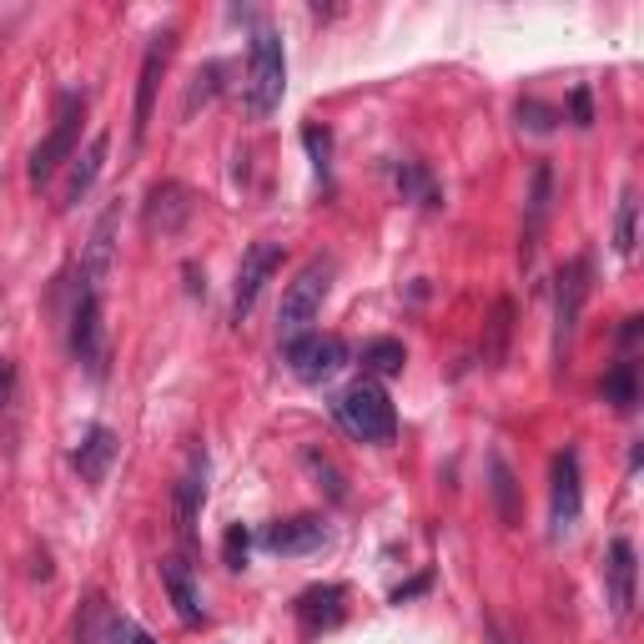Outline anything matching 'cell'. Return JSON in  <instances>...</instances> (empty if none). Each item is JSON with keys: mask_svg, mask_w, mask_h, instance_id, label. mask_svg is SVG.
<instances>
[{"mask_svg": "<svg viewBox=\"0 0 644 644\" xmlns=\"http://www.w3.org/2000/svg\"><path fill=\"white\" fill-rule=\"evenodd\" d=\"M333 418H338V428L348 438H358V444H393L398 438V413H393V398L383 393L378 378H358L348 383V388L333 398Z\"/></svg>", "mask_w": 644, "mask_h": 644, "instance_id": "obj_1", "label": "cell"}, {"mask_svg": "<svg viewBox=\"0 0 644 644\" xmlns=\"http://www.w3.org/2000/svg\"><path fill=\"white\" fill-rule=\"evenodd\" d=\"M287 96V56H283V36L273 26H257L252 46H247V81H242V106L247 117L262 121L273 117Z\"/></svg>", "mask_w": 644, "mask_h": 644, "instance_id": "obj_2", "label": "cell"}, {"mask_svg": "<svg viewBox=\"0 0 644 644\" xmlns=\"http://www.w3.org/2000/svg\"><path fill=\"white\" fill-rule=\"evenodd\" d=\"M328 287H333V262H328V257L307 262L303 273L293 277V287L283 293V307H277V333H283V343L313 333L317 313H323V303H328Z\"/></svg>", "mask_w": 644, "mask_h": 644, "instance_id": "obj_3", "label": "cell"}, {"mask_svg": "<svg viewBox=\"0 0 644 644\" xmlns=\"http://www.w3.org/2000/svg\"><path fill=\"white\" fill-rule=\"evenodd\" d=\"M589 277H594L589 257L564 262L559 277H554V368H569L574 333H579V313H584V297H589Z\"/></svg>", "mask_w": 644, "mask_h": 644, "instance_id": "obj_4", "label": "cell"}, {"mask_svg": "<svg viewBox=\"0 0 644 644\" xmlns=\"http://www.w3.org/2000/svg\"><path fill=\"white\" fill-rule=\"evenodd\" d=\"M81 117H86V96L81 91H61V101H56V127L51 137L41 141V147L31 151V187H46V181L56 177V171L66 167V161L76 157V137H81Z\"/></svg>", "mask_w": 644, "mask_h": 644, "instance_id": "obj_5", "label": "cell"}, {"mask_svg": "<svg viewBox=\"0 0 644 644\" xmlns=\"http://www.w3.org/2000/svg\"><path fill=\"white\" fill-rule=\"evenodd\" d=\"M71 358L91 378H106V323H101V287L76 277V303H71Z\"/></svg>", "mask_w": 644, "mask_h": 644, "instance_id": "obj_6", "label": "cell"}, {"mask_svg": "<svg viewBox=\"0 0 644 644\" xmlns=\"http://www.w3.org/2000/svg\"><path fill=\"white\" fill-rule=\"evenodd\" d=\"M584 514V474H579V448H559L549 464V534L569 539Z\"/></svg>", "mask_w": 644, "mask_h": 644, "instance_id": "obj_7", "label": "cell"}, {"mask_svg": "<svg viewBox=\"0 0 644 644\" xmlns=\"http://www.w3.org/2000/svg\"><path fill=\"white\" fill-rule=\"evenodd\" d=\"M283 358L293 368V378L303 383H328L333 373L348 368V343L333 333H303V338L283 343Z\"/></svg>", "mask_w": 644, "mask_h": 644, "instance_id": "obj_8", "label": "cell"}, {"mask_svg": "<svg viewBox=\"0 0 644 644\" xmlns=\"http://www.w3.org/2000/svg\"><path fill=\"white\" fill-rule=\"evenodd\" d=\"M283 267V242H252L242 252V267H237V287H232V323H247V313L257 307L267 277Z\"/></svg>", "mask_w": 644, "mask_h": 644, "instance_id": "obj_9", "label": "cell"}, {"mask_svg": "<svg viewBox=\"0 0 644 644\" xmlns=\"http://www.w3.org/2000/svg\"><path fill=\"white\" fill-rule=\"evenodd\" d=\"M171 46H177V26L151 36L147 46V61H141V81H137V117H131V147L147 141V127H151V101H157V81L171 61Z\"/></svg>", "mask_w": 644, "mask_h": 644, "instance_id": "obj_10", "label": "cell"}, {"mask_svg": "<svg viewBox=\"0 0 644 644\" xmlns=\"http://www.w3.org/2000/svg\"><path fill=\"white\" fill-rule=\"evenodd\" d=\"M293 614H297V630H303L307 640L333 634L343 620H348V589H343V584H313V589L297 594Z\"/></svg>", "mask_w": 644, "mask_h": 644, "instance_id": "obj_11", "label": "cell"}, {"mask_svg": "<svg viewBox=\"0 0 644 644\" xmlns=\"http://www.w3.org/2000/svg\"><path fill=\"white\" fill-rule=\"evenodd\" d=\"M634 579H640V559H634L630 539H614L604 554V600H610L614 624H630L634 614Z\"/></svg>", "mask_w": 644, "mask_h": 644, "instance_id": "obj_12", "label": "cell"}, {"mask_svg": "<svg viewBox=\"0 0 644 644\" xmlns=\"http://www.w3.org/2000/svg\"><path fill=\"white\" fill-rule=\"evenodd\" d=\"M191 211H197V201H191V191L181 187V181H157V187L147 191V207H141V222H147L151 237H171L181 232V227L191 222Z\"/></svg>", "mask_w": 644, "mask_h": 644, "instance_id": "obj_13", "label": "cell"}, {"mask_svg": "<svg viewBox=\"0 0 644 644\" xmlns=\"http://www.w3.org/2000/svg\"><path fill=\"white\" fill-rule=\"evenodd\" d=\"M257 544L273 554H313L328 544V524L317 514H297V518H273V524H262V534H257Z\"/></svg>", "mask_w": 644, "mask_h": 644, "instance_id": "obj_14", "label": "cell"}, {"mask_svg": "<svg viewBox=\"0 0 644 644\" xmlns=\"http://www.w3.org/2000/svg\"><path fill=\"white\" fill-rule=\"evenodd\" d=\"M117 434L106 428V423H91L86 428V438L76 444L71 454V468L81 474V484H106V474H111V464H117Z\"/></svg>", "mask_w": 644, "mask_h": 644, "instance_id": "obj_15", "label": "cell"}, {"mask_svg": "<svg viewBox=\"0 0 644 644\" xmlns=\"http://www.w3.org/2000/svg\"><path fill=\"white\" fill-rule=\"evenodd\" d=\"M161 584H167V600L171 610H177V620L187 624V630H197V624H207V610H201V589L197 579H191V564L187 559H161Z\"/></svg>", "mask_w": 644, "mask_h": 644, "instance_id": "obj_16", "label": "cell"}, {"mask_svg": "<svg viewBox=\"0 0 644 644\" xmlns=\"http://www.w3.org/2000/svg\"><path fill=\"white\" fill-rule=\"evenodd\" d=\"M201 504H207V448H191L187 474L177 478V534L181 539H191Z\"/></svg>", "mask_w": 644, "mask_h": 644, "instance_id": "obj_17", "label": "cell"}, {"mask_svg": "<svg viewBox=\"0 0 644 644\" xmlns=\"http://www.w3.org/2000/svg\"><path fill=\"white\" fill-rule=\"evenodd\" d=\"M117 217H121V207H106L101 217H96L91 242H86V257H81V277L96 283V287L111 277V257H117Z\"/></svg>", "mask_w": 644, "mask_h": 644, "instance_id": "obj_18", "label": "cell"}, {"mask_svg": "<svg viewBox=\"0 0 644 644\" xmlns=\"http://www.w3.org/2000/svg\"><path fill=\"white\" fill-rule=\"evenodd\" d=\"M528 217H524V262L528 252H534V242H539L544 222H549V211H554V167L549 161H534V177H528Z\"/></svg>", "mask_w": 644, "mask_h": 644, "instance_id": "obj_19", "label": "cell"}, {"mask_svg": "<svg viewBox=\"0 0 644 644\" xmlns=\"http://www.w3.org/2000/svg\"><path fill=\"white\" fill-rule=\"evenodd\" d=\"M106 151H111V137L96 131L91 147H86L81 157H71V177H66V187H61V207H76V201L96 187V177H101V167H106Z\"/></svg>", "mask_w": 644, "mask_h": 644, "instance_id": "obj_20", "label": "cell"}, {"mask_svg": "<svg viewBox=\"0 0 644 644\" xmlns=\"http://www.w3.org/2000/svg\"><path fill=\"white\" fill-rule=\"evenodd\" d=\"M393 181H398L403 201H418V207H438V181L428 177L423 161H388Z\"/></svg>", "mask_w": 644, "mask_h": 644, "instance_id": "obj_21", "label": "cell"}, {"mask_svg": "<svg viewBox=\"0 0 644 644\" xmlns=\"http://www.w3.org/2000/svg\"><path fill=\"white\" fill-rule=\"evenodd\" d=\"M600 398L610 403V408H620V413H634V403H640V373H634L630 358L614 363V368L600 378Z\"/></svg>", "mask_w": 644, "mask_h": 644, "instance_id": "obj_22", "label": "cell"}, {"mask_svg": "<svg viewBox=\"0 0 644 644\" xmlns=\"http://www.w3.org/2000/svg\"><path fill=\"white\" fill-rule=\"evenodd\" d=\"M363 368H368L373 378H398V373L408 368V348H403L398 338H373V343H363Z\"/></svg>", "mask_w": 644, "mask_h": 644, "instance_id": "obj_23", "label": "cell"}, {"mask_svg": "<svg viewBox=\"0 0 644 644\" xmlns=\"http://www.w3.org/2000/svg\"><path fill=\"white\" fill-rule=\"evenodd\" d=\"M488 474H494L498 518H504V524H518V484H514V468L504 464V454H488Z\"/></svg>", "mask_w": 644, "mask_h": 644, "instance_id": "obj_24", "label": "cell"}, {"mask_svg": "<svg viewBox=\"0 0 644 644\" xmlns=\"http://www.w3.org/2000/svg\"><path fill=\"white\" fill-rule=\"evenodd\" d=\"M640 197H634V187H624L620 197V211H614V252L620 257H634V232H640Z\"/></svg>", "mask_w": 644, "mask_h": 644, "instance_id": "obj_25", "label": "cell"}, {"mask_svg": "<svg viewBox=\"0 0 644 644\" xmlns=\"http://www.w3.org/2000/svg\"><path fill=\"white\" fill-rule=\"evenodd\" d=\"M303 147H307V157H313L317 181L328 187V181H333V131L313 121V127H303Z\"/></svg>", "mask_w": 644, "mask_h": 644, "instance_id": "obj_26", "label": "cell"}, {"mask_svg": "<svg viewBox=\"0 0 644 644\" xmlns=\"http://www.w3.org/2000/svg\"><path fill=\"white\" fill-rule=\"evenodd\" d=\"M303 464L317 474V488H328V498H333V504H343V498H348V488H343V474H338V468H333V458H328V454H317V448H307V454H303Z\"/></svg>", "mask_w": 644, "mask_h": 644, "instance_id": "obj_27", "label": "cell"}, {"mask_svg": "<svg viewBox=\"0 0 644 644\" xmlns=\"http://www.w3.org/2000/svg\"><path fill=\"white\" fill-rule=\"evenodd\" d=\"M518 127H528V131H554L559 127V111H554V106H544L539 96H524V101H518Z\"/></svg>", "mask_w": 644, "mask_h": 644, "instance_id": "obj_28", "label": "cell"}, {"mask_svg": "<svg viewBox=\"0 0 644 644\" xmlns=\"http://www.w3.org/2000/svg\"><path fill=\"white\" fill-rule=\"evenodd\" d=\"M222 71H227L222 61H207L197 76H191V81H197V86H191V91H187V117H191V111H197V101H211V96H217V81H222Z\"/></svg>", "mask_w": 644, "mask_h": 644, "instance_id": "obj_29", "label": "cell"}, {"mask_svg": "<svg viewBox=\"0 0 644 644\" xmlns=\"http://www.w3.org/2000/svg\"><path fill=\"white\" fill-rule=\"evenodd\" d=\"M247 549H252V534H247L242 524H232V528H227V539H222L227 569H247Z\"/></svg>", "mask_w": 644, "mask_h": 644, "instance_id": "obj_30", "label": "cell"}, {"mask_svg": "<svg viewBox=\"0 0 644 644\" xmlns=\"http://www.w3.org/2000/svg\"><path fill=\"white\" fill-rule=\"evenodd\" d=\"M569 121L579 131L594 127V96H589V86H574V91H569Z\"/></svg>", "mask_w": 644, "mask_h": 644, "instance_id": "obj_31", "label": "cell"}, {"mask_svg": "<svg viewBox=\"0 0 644 644\" xmlns=\"http://www.w3.org/2000/svg\"><path fill=\"white\" fill-rule=\"evenodd\" d=\"M111 644H157V640H151L141 624H131V620H111Z\"/></svg>", "mask_w": 644, "mask_h": 644, "instance_id": "obj_32", "label": "cell"}, {"mask_svg": "<svg viewBox=\"0 0 644 644\" xmlns=\"http://www.w3.org/2000/svg\"><path fill=\"white\" fill-rule=\"evenodd\" d=\"M428 584H434V574H418V579H408V584H398V589L388 594L393 604H408V600H418L423 589H428Z\"/></svg>", "mask_w": 644, "mask_h": 644, "instance_id": "obj_33", "label": "cell"}, {"mask_svg": "<svg viewBox=\"0 0 644 644\" xmlns=\"http://www.w3.org/2000/svg\"><path fill=\"white\" fill-rule=\"evenodd\" d=\"M11 393H16V363H11V358H0V413H6Z\"/></svg>", "mask_w": 644, "mask_h": 644, "instance_id": "obj_34", "label": "cell"}, {"mask_svg": "<svg viewBox=\"0 0 644 644\" xmlns=\"http://www.w3.org/2000/svg\"><path fill=\"white\" fill-rule=\"evenodd\" d=\"M640 333H644V317H624L620 343H624V348H634V343H640Z\"/></svg>", "mask_w": 644, "mask_h": 644, "instance_id": "obj_35", "label": "cell"}, {"mask_svg": "<svg viewBox=\"0 0 644 644\" xmlns=\"http://www.w3.org/2000/svg\"><path fill=\"white\" fill-rule=\"evenodd\" d=\"M488 644H508V640H504V634H498V630H488Z\"/></svg>", "mask_w": 644, "mask_h": 644, "instance_id": "obj_36", "label": "cell"}]
</instances>
